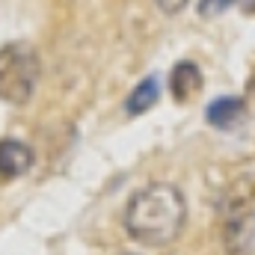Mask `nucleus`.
<instances>
[{"mask_svg": "<svg viewBox=\"0 0 255 255\" xmlns=\"http://www.w3.org/2000/svg\"><path fill=\"white\" fill-rule=\"evenodd\" d=\"M184 223H187V199L175 184L166 181L139 187L128 199L122 214L128 238L148 250L175 244L184 232Z\"/></svg>", "mask_w": 255, "mask_h": 255, "instance_id": "nucleus-1", "label": "nucleus"}, {"mask_svg": "<svg viewBox=\"0 0 255 255\" xmlns=\"http://www.w3.org/2000/svg\"><path fill=\"white\" fill-rule=\"evenodd\" d=\"M42 77L39 51L30 42H6L0 48V101L27 104Z\"/></svg>", "mask_w": 255, "mask_h": 255, "instance_id": "nucleus-2", "label": "nucleus"}, {"mask_svg": "<svg viewBox=\"0 0 255 255\" xmlns=\"http://www.w3.org/2000/svg\"><path fill=\"white\" fill-rule=\"evenodd\" d=\"M223 250L229 255H250L255 247V208L250 202H235L223 214Z\"/></svg>", "mask_w": 255, "mask_h": 255, "instance_id": "nucleus-3", "label": "nucleus"}, {"mask_svg": "<svg viewBox=\"0 0 255 255\" xmlns=\"http://www.w3.org/2000/svg\"><path fill=\"white\" fill-rule=\"evenodd\" d=\"M33 148L15 136H3L0 139V178L3 181H15L21 175H27L33 169Z\"/></svg>", "mask_w": 255, "mask_h": 255, "instance_id": "nucleus-4", "label": "nucleus"}, {"mask_svg": "<svg viewBox=\"0 0 255 255\" xmlns=\"http://www.w3.org/2000/svg\"><path fill=\"white\" fill-rule=\"evenodd\" d=\"M247 119V101L238 95H220L205 107V122L217 130H235Z\"/></svg>", "mask_w": 255, "mask_h": 255, "instance_id": "nucleus-5", "label": "nucleus"}, {"mask_svg": "<svg viewBox=\"0 0 255 255\" xmlns=\"http://www.w3.org/2000/svg\"><path fill=\"white\" fill-rule=\"evenodd\" d=\"M202 83H205V74H202V68L193 60H181V63L172 65V71H169V95L175 101L193 98L202 89Z\"/></svg>", "mask_w": 255, "mask_h": 255, "instance_id": "nucleus-6", "label": "nucleus"}, {"mask_svg": "<svg viewBox=\"0 0 255 255\" xmlns=\"http://www.w3.org/2000/svg\"><path fill=\"white\" fill-rule=\"evenodd\" d=\"M157 101H160V80H157L154 74H148V77H142V80L128 92L125 113L128 116H142V113H148Z\"/></svg>", "mask_w": 255, "mask_h": 255, "instance_id": "nucleus-7", "label": "nucleus"}, {"mask_svg": "<svg viewBox=\"0 0 255 255\" xmlns=\"http://www.w3.org/2000/svg\"><path fill=\"white\" fill-rule=\"evenodd\" d=\"M232 6H238V0H199V15L202 18H217L223 12H229Z\"/></svg>", "mask_w": 255, "mask_h": 255, "instance_id": "nucleus-8", "label": "nucleus"}, {"mask_svg": "<svg viewBox=\"0 0 255 255\" xmlns=\"http://www.w3.org/2000/svg\"><path fill=\"white\" fill-rule=\"evenodd\" d=\"M154 3H157V9L163 15H178V12H184L190 6L193 0H154Z\"/></svg>", "mask_w": 255, "mask_h": 255, "instance_id": "nucleus-9", "label": "nucleus"}, {"mask_svg": "<svg viewBox=\"0 0 255 255\" xmlns=\"http://www.w3.org/2000/svg\"><path fill=\"white\" fill-rule=\"evenodd\" d=\"M238 6H241L247 15H255V0H238Z\"/></svg>", "mask_w": 255, "mask_h": 255, "instance_id": "nucleus-10", "label": "nucleus"}, {"mask_svg": "<svg viewBox=\"0 0 255 255\" xmlns=\"http://www.w3.org/2000/svg\"><path fill=\"white\" fill-rule=\"evenodd\" d=\"M247 89H250V95H255V68H253V74H250V80H247Z\"/></svg>", "mask_w": 255, "mask_h": 255, "instance_id": "nucleus-11", "label": "nucleus"}, {"mask_svg": "<svg viewBox=\"0 0 255 255\" xmlns=\"http://www.w3.org/2000/svg\"><path fill=\"white\" fill-rule=\"evenodd\" d=\"M122 255H139V253H122Z\"/></svg>", "mask_w": 255, "mask_h": 255, "instance_id": "nucleus-12", "label": "nucleus"}]
</instances>
